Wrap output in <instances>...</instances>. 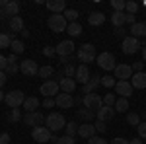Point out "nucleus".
<instances>
[{
  "instance_id": "f704fd0d",
  "label": "nucleus",
  "mask_w": 146,
  "mask_h": 144,
  "mask_svg": "<svg viewBox=\"0 0 146 144\" xmlns=\"http://www.w3.org/2000/svg\"><path fill=\"white\" fill-rule=\"evenodd\" d=\"M127 123H129L131 127H138V125H140V117H138L136 113H129V115H127Z\"/></svg>"
},
{
  "instance_id": "9b49d317",
  "label": "nucleus",
  "mask_w": 146,
  "mask_h": 144,
  "mask_svg": "<svg viewBox=\"0 0 146 144\" xmlns=\"http://www.w3.org/2000/svg\"><path fill=\"white\" fill-rule=\"evenodd\" d=\"M23 123L29 125V127H41V125L45 123V117H43V113H39V111L25 113V115H23Z\"/></svg>"
},
{
  "instance_id": "a211bd4d",
  "label": "nucleus",
  "mask_w": 146,
  "mask_h": 144,
  "mask_svg": "<svg viewBox=\"0 0 146 144\" xmlns=\"http://www.w3.org/2000/svg\"><path fill=\"white\" fill-rule=\"evenodd\" d=\"M8 25H10L12 33H22L23 29H25V23H23V18H22V16H16V18H10V22H8Z\"/></svg>"
},
{
  "instance_id": "3c124183",
  "label": "nucleus",
  "mask_w": 146,
  "mask_h": 144,
  "mask_svg": "<svg viewBox=\"0 0 146 144\" xmlns=\"http://www.w3.org/2000/svg\"><path fill=\"white\" fill-rule=\"evenodd\" d=\"M109 144H131V140H127V138H121V136H117V138H113Z\"/></svg>"
},
{
  "instance_id": "423d86ee",
  "label": "nucleus",
  "mask_w": 146,
  "mask_h": 144,
  "mask_svg": "<svg viewBox=\"0 0 146 144\" xmlns=\"http://www.w3.org/2000/svg\"><path fill=\"white\" fill-rule=\"evenodd\" d=\"M133 66L131 64H125V62H121V64H117L115 66V78L119 80V82H129V78H133Z\"/></svg>"
},
{
  "instance_id": "e433bc0d",
  "label": "nucleus",
  "mask_w": 146,
  "mask_h": 144,
  "mask_svg": "<svg viewBox=\"0 0 146 144\" xmlns=\"http://www.w3.org/2000/svg\"><path fill=\"white\" fill-rule=\"evenodd\" d=\"M125 6H127V2L125 0H111V8L113 12H123Z\"/></svg>"
},
{
  "instance_id": "79ce46f5",
  "label": "nucleus",
  "mask_w": 146,
  "mask_h": 144,
  "mask_svg": "<svg viewBox=\"0 0 146 144\" xmlns=\"http://www.w3.org/2000/svg\"><path fill=\"white\" fill-rule=\"evenodd\" d=\"M62 72H64V76H66V78H74V76H76V68L72 66V64H66V66L62 68Z\"/></svg>"
},
{
  "instance_id": "13d9d810",
  "label": "nucleus",
  "mask_w": 146,
  "mask_h": 144,
  "mask_svg": "<svg viewBox=\"0 0 146 144\" xmlns=\"http://www.w3.org/2000/svg\"><path fill=\"white\" fill-rule=\"evenodd\" d=\"M133 72H142V62H135L133 64Z\"/></svg>"
},
{
  "instance_id": "6e6552de",
  "label": "nucleus",
  "mask_w": 146,
  "mask_h": 144,
  "mask_svg": "<svg viewBox=\"0 0 146 144\" xmlns=\"http://www.w3.org/2000/svg\"><path fill=\"white\" fill-rule=\"evenodd\" d=\"M140 41L136 39V37H127V39H123V53L125 55H135V53H138L140 51Z\"/></svg>"
},
{
  "instance_id": "603ef678",
  "label": "nucleus",
  "mask_w": 146,
  "mask_h": 144,
  "mask_svg": "<svg viewBox=\"0 0 146 144\" xmlns=\"http://www.w3.org/2000/svg\"><path fill=\"white\" fill-rule=\"evenodd\" d=\"M55 53H56L55 47H45V49H43V55H45V56H53Z\"/></svg>"
},
{
  "instance_id": "a878e982",
  "label": "nucleus",
  "mask_w": 146,
  "mask_h": 144,
  "mask_svg": "<svg viewBox=\"0 0 146 144\" xmlns=\"http://www.w3.org/2000/svg\"><path fill=\"white\" fill-rule=\"evenodd\" d=\"M111 23L115 27H123L127 23V12H113L111 14Z\"/></svg>"
},
{
  "instance_id": "4468645a",
  "label": "nucleus",
  "mask_w": 146,
  "mask_h": 144,
  "mask_svg": "<svg viewBox=\"0 0 146 144\" xmlns=\"http://www.w3.org/2000/svg\"><path fill=\"white\" fill-rule=\"evenodd\" d=\"M55 103L60 107V109H70L72 105H74V98H72V94H58L55 98Z\"/></svg>"
},
{
  "instance_id": "b1692460",
  "label": "nucleus",
  "mask_w": 146,
  "mask_h": 144,
  "mask_svg": "<svg viewBox=\"0 0 146 144\" xmlns=\"http://www.w3.org/2000/svg\"><path fill=\"white\" fill-rule=\"evenodd\" d=\"M131 35L133 37H146V22H136L135 25H131Z\"/></svg>"
},
{
  "instance_id": "4be33fe9",
  "label": "nucleus",
  "mask_w": 146,
  "mask_h": 144,
  "mask_svg": "<svg viewBox=\"0 0 146 144\" xmlns=\"http://www.w3.org/2000/svg\"><path fill=\"white\" fill-rule=\"evenodd\" d=\"M100 84H101V76H100V74H98V76H92L90 80H88V84L82 86V94H92Z\"/></svg>"
},
{
  "instance_id": "6e6d98bb",
  "label": "nucleus",
  "mask_w": 146,
  "mask_h": 144,
  "mask_svg": "<svg viewBox=\"0 0 146 144\" xmlns=\"http://www.w3.org/2000/svg\"><path fill=\"white\" fill-rule=\"evenodd\" d=\"M6 66H8V58L0 55V70H6Z\"/></svg>"
},
{
  "instance_id": "9d476101",
  "label": "nucleus",
  "mask_w": 146,
  "mask_h": 144,
  "mask_svg": "<svg viewBox=\"0 0 146 144\" xmlns=\"http://www.w3.org/2000/svg\"><path fill=\"white\" fill-rule=\"evenodd\" d=\"M31 136H33V140H37V142H49L51 138H53V134H51V131L47 129V127H33V131H31Z\"/></svg>"
},
{
  "instance_id": "5fc2aeb1",
  "label": "nucleus",
  "mask_w": 146,
  "mask_h": 144,
  "mask_svg": "<svg viewBox=\"0 0 146 144\" xmlns=\"http://www.w3.org/2000/svg\"><path fill=\"white\" fill-rule=\"evenodd\" d=\"M0 144H10V134H8V133L0 134Z\"/></svg>"
},
{
  "instance_id": "8fccbe9b",
  "label": "nucleus",
  "mask_w": 146,
  "mask_h": 144,
  "mask_svg": "<svg viewBox=\"0 0 146 144\" xmlns=\"http://www.w3.org/2000/svg\"><path fill=\"white\" fill-rule=\"evenodd\" d=\"M94 127H96V131H98V133H105V131H107L105 123H101V121H98L96 125H94Z\"/></svg>"
},
{
  "instance_id": "58836bf2",
  "label": "nucleus",
  "mask_w": 146,
  "mask_h": 144,
  "mask_svg": "<svg viewBox=\"0 0 146 144\" xmlns=\"http://www.w3.org/2000/svg\"><path fill=\"white\" fill-rule=\"evenodd\" d=\"M78 115L82 117V119L90 121V119H94V115H96V113H94V111H90V109H84V107H82V109L78 111Z\"/></svg>"
},
{
  "instance_id": "052dcab7",
  "label": "nucleus",
  "mask_w": 146,
  "mask_h": 144,
  "mask_svg": "<svg viewBox=\"0 0 146 144\" xmlns=\"http://www.w3.org/2000/svg\"><path fill=\"white\" fill-rule=\"evenodd\" d=\"M131 144H144L140 138H131Z\"/></svg>"
},
{
  "instance_id": "ddd939ff",
  "label": "nucleus",
  "mask_w": 146,
  "mask_h": 144,
  "mask_svg": "<svg viewBox=\"0 0 146 144\" xmlns=\"http://www.w3.org/2000/svg\"><path fill=\"white\" fill-rule=\"evenodd\" d=\"M55 49H56V55L58 56H72V53H74V43L70 39H66V41H60Z\"/></svg>"
},
{
  "instance_id": "5701e85b",
  "label": "nucleus",
  "mask_w": 146,
  "mask_h": 144,
  "mask_svg": "<svg viewBox=\"0 0 146 144\" xmlns=\"http://www.w3.org/2000/svg\"><path fill=\"white\" fill-rule=\"evenodd\" d=\"M18 12H20V4H18L16 0H10V2L6 4V8L2 10V16H10V18H16V16H18Z\"/></svg>"
},
{
  "instance_id": "f257e3e1",
  "label": "nucleus",
  "mask_w": 146,
  "mask_h": 144,
  "mask_svg": "<svg viewBox=\"0 0 146 144\" xmlns=\"http://www.w3.org/2000/svg\"><path fill=\"white\" fill-rule=\"evenodd\" d=\"M76 56H78V60L82 62V64H88V62H92V60L98 58V55H96V47H94L92 43H84L78 49Z\"/></svg>"
},
{
  "instance_id": "c756f323",
  "label": "nucleus",
  "mask_w": 146,
  "mask_h": 144,
  "mask_svg": "<svg viewBox=\"0 0 146 144\" xmlns=\"http://www.w3.org/2000/svg\"><path fill=\"white\" fill-rule=\"evenodd\" d=\"M68 35L70 37H78L80 33H82V25H80L78 22H74V23H68Z\"/></svg>"
},
{
  "instance_id": "2f4dec72",
  "label": "nucleus",
  "mask_w": 146,
  "mask_h": 144,
  "mask_svg": "<svg viewBox=\"0 0 146 144\" xmlns=\"http://www.w3.org/2000/svg\"><path fill=\"white\" fill-rule=\"evenodd\" d=\"M12 41H14V35H10V33H0V49L12 47Z\"/></svg>"
},
{
  "instance_id": "c9c22d12",
  "label": "nucleus",
  "mask_w": 146,
  "mask_h": 144,
  "mask_svg": "<svg viewBox=\"0 0 146 144\" xmlns=\"http://www.w3.org/2000/svg\"><path fill=\"white\" fill-rule=\"evenodd\" d=\"M64 129H66V136H74V134H78V125H76L74 121H70Z\"/></svg>"
},
{
  "instance_id": "bf43d9fd",
  "label": "nucleus",
  "mask_w": 146,
  "mask_h": 144,
  "mask_svg": "<svg viewBox=\"0 0 146 144\" xmlns=\"http://www.w3.org/2000/svg\"><path fill=\"white\" fill-rule=\"evenodd\" d=\"M4 84H6V72H4V70H0V88H2Z\"/></svg>"
},
{
  "instance_id": "bb28decb",
  "label": "nucleus",
  "mask_w": 146,
  "mask_h": 144,
  "mask_svg": "<svg viewBox=\"0 0 146 144\" xmlns=\"http://www.w3.org/2000/svg\"><path fill=\"white\" fill-rule=\"evenodd\" d=\"M41 105V101L37 100V98H25V101H23V109H25V113H33V111H37V107Z\"/></svg>"
},
{
  "instance_id": "f03ea898",
  "label": "nucleus",
  "mask_w": 146,
  "mask_h": 144,
  "mask_svg": "<svg viewBox=\"0 0 146 144\" xmlns=\"http://www.w3.org/2000/svg\"><path fill=\"white\" fill-rule=\"evenodd\" d=\"M82 103H84V107H86V109H90V111H94V113H98V111L103 107V98H101L100 94L92 92V94H86V96H84Z\"/></svg>"
},
{
  "instance_id": "ea45409f",
  "label": "nucleus",
  "mask_w": 146,
  "mask_h": 144,
  "mask_svg": "<svg viewBox=\"0 0 146 144\" xmlns=\"http://www.w3.org/2000/svg\"><path fill=\"white\" fill-rule=\"evenodd\" d=\"M101 86H105V88H113V86H115V78H113V76H101Z\"/></svg>"
},
{
  "instance_id": "393cba45",
  "label": "nucleus",
  "mask_w": 146,
  "mask_h": 144,
  "mask_svg": "<svg viewBox=\"0 0 146 144\" xmlns=\"http://www.w3.org/2000/svg\"><path fill=\"white\" fill-rule=\"evenodd\" d=\"M58 86H60V90H62L64 94H72L74 88H76V80H74V78H62V80L58 82Z\"/></svg>"
},
{
  "instance_id": "2eb2a0df",
  "label": "nucleus",
  "mask_w": 146,
  "mask_h": 144,
  "mask_svg": "<svg viewBox=\"0 0 146 144\" xmlns=\"http://www.w3.org/2000/svg\"><path fill=\"white\" fill-rule=\"evenodd\" d=\"M90 78H92V74H90L88 64H80V66H76V76H74L76 82H80V84L84 86V84H88V80H90Z\"/></svg>"
},
{
  "instance_id": "4c0bfd02",
  "label": "nucleus",
  "mask_w": 146,
  "mask_h": 144,
  "mask_svg": "<svg viewBox=\"0 0 146 144\" xmlns=\"http://www.w3.org/2000/svg\"><path fill=\"white\" fill-rule=\"evenodd\" d=\"M8 121H10V123L22 121V113H20V109H12V113L8 115Z\"/></svg>"
},
{
  "instance_id": "412c9836",
  "label": "nucleus",
  "mask_w": 146,
  "mask_h": 144,
  "mask_svg": "<svg viewBox=\"0 0 146 144\" xmlns=\"http://www.w3.org/2000/svg\"><path fill=\"white\" fill-rule=\"evenodd\" d=\"M131 84H133V88H136V90L146 88V72H135L133 78H131Z\"/></svg>"
},
{
  "instance_id": "7c9ffc66",
  "label": "nucleus",
  "mask_w": 146,
  "mask_h": 144,
  "mask_svg": "<svg viewBox=\"0 0 146 144\" xmlns=\"http://www.w3.org/2000/svg\"><path fill=\"white\" fill-rule=\"evenodd\" d=\"M62 16L66 18V22L74 23L76 20H78V10H74V8H66V10L62 12Z\"/></svg>"
},
{
  "instance_id": "f8f14e48",
  "label": "nucleus",
  "mask_w": 146,
  "mask_h": 144,
  "mask_svg": "<svg viewBox=\"0 0 146 144\" xmlns=\"http://www.w3.org/2000/svg\"><path fill=\"white\" fill-rule=\"evenodd\" d=\"M20 70H22V74H25V76H37L39 74V66H37V62L31 60V58L23 60L22 64H20Z\"/></svg>"
},
{
  "instance_id": "6ab92c4d",
  "label": "nucleus",
  "mask_w": 146,
  "mask_h": 144,
  "mask_svg": "<svg viewBox=\"0 0 146 144\" xmlns=\"http://www.w3.org/2000/svg\"><path fill=\"white\" fill-rule=\"evenodd\" d=\"M78 134L82 138H88L90 140L92 136H96V127L90 125V123H84V125H78Z\"/></svg>"
},
{
  "instance_id": "69168bd1",
  "label": "nucleus",
  "mask_w": 146,
  "mask_h": 144,
  "mask_svg": "<svg viewBox=\"0 0 146 144\" xmlns=\"http://www.w3.org/2000/svg\"><path fill=\"white\" fill-rule=\"evenodd\" d=\"M142 56H144V60H146V45L142 47Z\"/></svg>"
},
{
  "instance_id": "de8ad7c7",
  "label": "nucleus",
  "mask_w": 146,
  "mask_h": 144,
  "mask_svg": "<svg viewBox=\"0 0 146 144\" xmlns=\"http://www.w3.org/2000/svg\"><path fill=\"white\" fill-rule=\"evenodd\" d=\"M56 144H74V136H62V138H58L56 140Z\"/></svg>"
},
{
  "instance_id": "f3484780",
  "label": "nucleus",
  "mask_w": 146,
  "mask_h": 144,
  "mask_svg": "<svg viewBox=\"0 0 146 144\" xmlns=\"http://www.w3.org/2000/svg\"><path fill=\"white\" fill-rule=\"evenodd\" d=\"M45 6L53 12V14H62V12L66 10V2H64V0H47Z\"/></svg>"
},
{
  "instance_id": "09e8293b",
  "label": "nucleus",
  "mask_w": 146,
  "mask_h": 144,
  "mask_svg": "<svg viewBox=\"0 0 146 144\" xmlns=\"http://www.w3.org/2000/svg\"><path fill=\"white\" fill-rule=\"evenodd\" d=\"M136 131H138V136H140V138H146V123H140V125L136 127Z\"/></svg>"
},
{
  "instance_id": "7ed1b4c3",
  "label": "nucleus",
  "mask_w": 146,
  "mask_h": 144,
  "mask_svg": "<svg viewBox=\"0 0 146 144\" xmlns=\"http://www.w3.org/2000/svg\"><path fill=\"white\" fill-rule=\"evenodd\" d=\"M47 23H49V27H51L55 33L66 31V27H68V22H66V18H64L62 14H51L49 20H47Z\"/></svg>"
},
{
  "instance_id": "c85d7f7f",
  "label": "nucleus",
  "mask_w": 146,
  "mask_h": 144,
  "mask_svg": "<svg viewBox=\"0 0 146 144\" xmlns=\"http://www.w3.org/2000/svg\"><path fill=\"white\" fill-rule=\"evenodd\" d=\"M115 111H119V113H127L129 111V101H127V98H119V100L115 101Z\"/></svg>"
},
{
  "instance_id": "a19ab883",
  "label": "nucleus",
  "mask_w": 146,
  "mask_h": 144,
  "mask_svg": "<svg viewBox=\"0 0 146 144\" xmlns=\"http://www.w3.org/2000/svg\"><path fill=\"white\" fill-rule=\"evenodd\" d=\"M115 96L113 94H107V96H103V105H107V107H115Z\"/></svg>"
},
{
  "instance_id": "cd10ccee",
  "label": "nucleus",
  "mask_w": 146,
  "mask_h": 144,
  "mask_svg": "<svg viewBox=\"0 0 146 144\" xmlns=\"http://www.w3.org/2000/svg\"><path fill=\"white\" fill-rule=\"evenodd\" d=\"M103 22H105V14L103 12H92L88 16V23L90 25H101Z\"/></svg>"
},
{
  "instance_id": "a18cd8bd",
  "label": "nucleus",
  "mask_w": 146,
  "mask_h": 144,
  "mask_svg": "<svg viewBox=\"0 0 146 144\" xmlns=\"http://www.w3.org/2000/svg\"><path fill=\"white\" fill-rule=\"evenodd\" d=\"M88 144H109L105 138H101V136H92L90 140H88Z\"/></svg>"
},
{
  "instance_id": "aec40b11",
  "label": "nucleus",
  "mask_w": 146,
  "mask_h": 144,
  "mask_svg": "<svg viewBox=\"0 0 146 144\" xmlns=\"http://www.w3.org/2000/svg\"><path fill=\"white\" fill-rule=\"evenodd\" d=\"M113 115H115V107H107V105H103L98 113H96V117H98V121L105 123L109 121V119H113Z\"/></svg>"
},
{
  "instance_id": "dca6fc26",
  "label": "nucleus",
  "mask_w": 146,
  "mask_h": 144,
  "mask_svg": "<svg viewBox=\"0 0 146 144\" xmlns=\"http://www.w3.org/2000/svg\"><path fill=\"white\" fill-rule=\"evenodd\" d=\"M133 84L131 82H117L115 84V92L121 96V98H129V96H133Z\"/></svg>"
},
{
  "instance_id": "1a4fd4ad",
  "label": "nucleus",
  "mask_w": 146,
  "mask_h": 144,
  "mask_svg": "<svg viewBox=\"0 0 146 144\" xmlns=\"http://www.w3.org/2000/svg\"><path fill=\"white\" fill-rule=\"evenodd\" d=\"M58 90H60V86H58V82H55V80H47V82H43L41 84V88H39V94H43L45 98H53V96H58Z\"/></svg>"
},
{
  "instance_id": "49530a36",
  "label": "nucleus",
  "mask_w": 146,
  "mask_h": 144,
  "mask_svg": "<svg viewBox=\"0 0 146 144\" xmlns=\"http://www.w3.org/2000/svg\"><path fill=\"white\" fill-rule=\"evenodd\" d=\"M115 37L127 39V37H129V35H127V29H125V27H117V29H115Z\"/></svg>"
},
{
  "instance_id": "c03bdc74",
  "label": "nucleus",
  "mask_w": 146,
  "mask_h": 144,
  "mask_svg": "<svg viewBox=\"0 0 146 144\" xmlns=\"http://www.w3.org/2000/svg\"><path fill=\"white\" fill-rule=\"evenodd\" d=\"M18 70H20V66H18L16 62H8V66H6V70H4V72H6V74H16Z\"/></svg>"
},
{
  "instance_id": "680f3d73",
  "label": "nucleus",
  "mask_w": 146,
  "mask_h": 144,
  "mask_svg": "<svg viewBox=\"0 0 146 144\" xmlns=\"http://www.w3.org/2000/svg\"><path fill=\"white\" fill-rule=\"evenodd\" d=\"M8 62H16V55H14V53L8 56Z\"/></svg>"
},
{
  "instance_id": "39448f33",
  "label": "nucleus",
  "mask_w": 146,
  "mask_h": 144,
  "mask_svg": "<svg viewBox=\"0 0 146 144\" xmlns=\"http://www.w3.org/2000/svg\"><path fill=\"white\" fill-rule=\"evenodd\" d=\"M23 101H25V96H23L22 90H14V92H10V94H6V105H10L12 109L22 107Z\"/></svg>"
},
{
  "instance_id": "72a5a7b5",
  "label": "nucleus",
  "mask_w": 146,
  "mask_h": 144,
  "mask_svg": "<svg viewBox=\"0 0 146 144\" xmlns=\"http://www.w3.org/2000/svg\"><path fill=\"white\" fill-rule=\"evenodd\" d=\"M53 74H55L53 66H49V64H47V66H41V68H39V74H37V76H39V78H51Z\"/></svg>"
},
{
  "instance_id": "37998d69",
  "label": "nucleus",
  "mask_w": 146,
  "mask_h": 144,
  "mask_svg": "<svg viewBox=\"0 0 146 144\" xmlns=\"http://www.w3.org/2000/svg\"><path fill=\"white\" fill-rule=\"evenodd\" d=\"M125 10H127V14H136V10H138V4L136 2H127V6H125Z\"/></svg>"
},
{
  "instance_id": "338daca9",
  "label": "nucleus",
  "mask_w": 146,
  "mask_h": 144,
  "mask_svg": "<svg viewBox=\"0 0 146 144\" xmlns=\"http://www.w3.org/2000/svg\"><path fill=\"white\" fill-rule=\"evenodd\" d=\"M0 18H2V10H0Z\"/></svg>"
},
{
  "instance_id": "0eeeda50",
  "label": "nucleus",
  "mask_w": 146,
  "mask_h": 144,
  "mask_svg": "<svg viewBox=\"0 0 146 144\" xmlns=\"http://www.w3.org/2000/svg\"><path fill=\"white\" fill-rule=\"evenodd\" d=\"M98 64H100V68H103V70H115V55L113 53H100V56H98Z\"/></svg>"
},
{
  "instance_id": "4d7b16f0",
  "label": "nucleus",
  "mask_w": 146,
  "mask_h": 144,
  "mask_svg": "<svg viewBox=\"0 0 146 144\" xmlns=\"http://www.w3.org/2000/svg\"><path fill=\"white\" fill-rule=\"evenodd\" d=\"M127 23H131V25H135V23H136L135 14H127Z\"/></svg>"
},
{
  "instance_id": "e2e57ef3",
  "label": "nucleus",
  "mask_w": 146,
  "mask_h": 144,
  "mask_svg": "<svg viewBox=\"0 0 146 144\" xmlns=\"http://www.w3.org/2000/svg\"><path fill=\"white\" fill-rule=\"evenodd\" d=\"M6 4H8V2H6V0H0V8H2V10H4V8H6Z\"/></svg>"
},
{
  "instance_id": "20e7f679",
  "label": "nucleus",
  "mask_w": 146,
  "mask_h": 144,
  "mask_svg": "<svg viewBox=\"0 0 146 144\" xmlns=\"http://www.w3.org/2000/svg\"><path fill=\"white\" fill-rule=\"evenodd\" d=\"M45 125L51 133H56V131H60V129L66 127V121H64V117L60 113H51L49 117H45Z\"/></svg>"
},
{
  "instance_id": "864d4df0",
  "label": "nucleus",
  "mask_w": 146,
  "mask_h": 144,
  "mask_svg": "<svg viewBox=\"0 0 146 144\" xmlns=\"http://www.w3.org/2000/svg\"><path fill=\"white\" fill-rule=\"evenodd\" d=\"M53 105H56V103H55V100H53V98H45V101H43V107H47V109H51Z\"/></svg>"
},
{
  "instance_id": "473e14b6",
  "label": "nucleus",
  "mask_w": 146,
  "mask_h": 144,
  "mask_svg": "<svg viewBox=\"0 0 146 144\" xmlns=\"http://www.w3.org/2000/svg\"><path fill=\"white\" fill-rule=\"evenodd\" d=\"M10 49H12V53H14V55H22L23 51H25V45H23L22 41H18V39H14Z\"/></svg>"
},
{
  "instance_id": "0e129e2a",
  "label": "nucleus",
  "mask_w": 146,
  "mask_h": 144,
  "mask_svg": "<svg viewBox=\"0 0 146 144\" xmlns=\"http://www.w3.org/2000/svg\"><path fill=\"white\" fill-rule=\"evenodd\" d=\"M2 100H6V96H4V92L0 90V101H2Z\"/></svg>"
}]
</instances>
